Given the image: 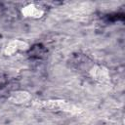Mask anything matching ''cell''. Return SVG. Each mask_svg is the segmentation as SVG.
I'll return each instance as SVG.
<instances>
[{
  "instance_id": "4",
  "label": "cell",
  "mask_w": 125,
  "mask_h": 125,
  "mask_svg": "<svg viewBox=\"0 0 125 125\" xmlns=\"http://www.w3.org/2000/svg\"><path fill=\"white\" fill-rule=\"evenodd\" d=\"M30 99H31V95L27 91H23V90L14 91L11 93V95L9 97V101L16 104H25L28 101H30Z\"/></svg>"
},
{
  "instance_id": "6",
  "label": "cell",
  "mask_w": 125,
  "mask_h": 125,
  "mask_svg": "<svg viewBox=\"0 0 125 125\" xmlns=\"http://www.w3.org/2000/svg\"><path fill=\"white\" fill-rule=\"evenodd\" d=\"M4 81H5V78H3V76H2V75H0V85H1V84H3V83H4Z\"/></svg>"
},
{
  "instance_id": "2",
  "label": "cell",
  "mask_w": 125,
  "mask_h": 125,
  "mask_svg": "<svg viewBox=\"0 0 125 125\" xmlns=\"http://www.w3.org/2000/svg\"><path fill=\"white\" fill-rule=\"evenodd\" d=\"M45 11L34 3H30L25 5L21 9V15L24 18H31V19H40L44 16Z\"/></svg>"
},
{
  "instance_id": "1",
  "label": "cell",
  "mask_w": 125,
  "mask_h": 125,
  "mask_svg": "<svg viewBox=\"0 0 125 125\" xmlns=\"http://www.w3.org/2000/svg\"><path fill=\"white\" fill-rule=\"evenodd\" d=\"M40 106L48 109V110H61L70 113H79L81 109L76 105L70 104L69 102L62 100H52V101H44L40 104Z\"/></svg>"
},
{
  "instance_id": "5",
  "label": "cell",
  "mask_w": 125,
  "mask_h": 125,
  "mask_svg": "<svg viewBox=\"0 0 125 125\" xmlns=\"http://www.w3.org/2000/svg\"><path fill=\"white\" fill-rule=\"evenodd\" d=\"M17 52H19L18 46H17V39H14V40L10 41V42L6 45V47H5V49H4V54H5L6 56H13V55H15Z\"/></svg>"
},
{
  "instance_id": "3",
  "label": "cell",
  "mask_w": 125,
  "mask_h": 125,
  "mask_svg": "<svg viewBox=\"0 0 125 125\" xmlns=\"http://www.w3.org/2000/svg\"><path fill=\"white\" fill-rule=\"evenodd\" d=\"M89 75L94 80L99 82L106 81L109 78L108 69L103 65H92L89 68Z\"/></svg>"
}]
</instances>
